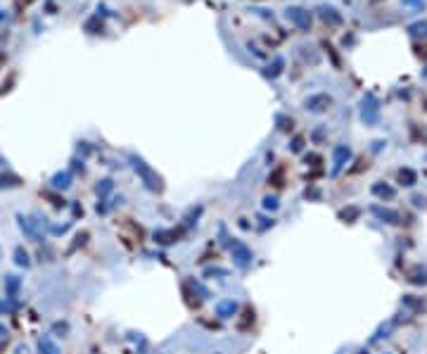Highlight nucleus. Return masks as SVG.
I'll return each mask as SVG.
<instances>
[{"label":"nucleus","instance_id":"nucleus-1","mask_svg":"<svg viewBox=\"0 0 427 354\" xmlns=\"http://www.w3.org/2000/svg\"><path fill=\"white\" fill-rule=\"evenodd\" d=\"M287 19H290V21H294L297 26H302V29H309V24H311V17H309V12H304V10H299V7H292V10H287Z\"/></svg>","mask_w":427,"mask_h":354},{"label":"nucleus","instance_id":"nucleus-2","mask_svg":"<svg viewBox=\"0 0 427 354\" xmlns=\"http://www.w3.org/2000/svg\"><path fill=\"white\" fill-rule=\"evenodd\" d=\"M408 31L413 34V36H423L427 38V21H415V24H410Z\"/></svg>","mask_w":427,"mask_h":354},{"label":"nucleus","instance_id":"nucleus-3","mask_svg":"<svg viewBox=\"0 0 427 354\" xmlns=\"http://www.w3.org/2000/svg\"><path fill=\"white\" fill-rule=\"evenodd\" d=\"M323 17H325V19L330 17V19H332V21H339V19H342V17H339V15H335V10H332V7H328V10H323Z\"/></svg>","mask_w":427,"mask_h":354},{"label":"nucleus","instance_id":"nucleus-4","mask_svg":"<svg viewBox=\"0 0 427 354\" xmlns=\"http://www.w3.org/2000/svg\"><path fill=\"white\" fill-rule=\"evenodd\" d=\"M404 2H406V5H413V7H418V10H423V7H425V2H423V0H404Z\"/></svg>","mask_w":427,"mask_h":354},{"label":"nucleus","instance_id":"nucleus-5","mask_svg":"<svg viewBox=\"0 0 427 354\" xmlns=\"http://www.w3.org/2000/svg\"><path fill=\"white\" fill-rule=\"evenodd\" d=\"M2 19H5V12H2V10H0V21H2Z\"/></svg>","mask_w":427,"mask_h":354}]
</instances>
